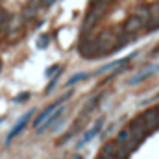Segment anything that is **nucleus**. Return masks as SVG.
<instances>
[{"label": "nucleus", "mask_w": 159, "mask_h": 159, "mask_svg": "<svg viewBox=\"0 0 159 159\" xmlns=\"http://www.w3.org/2000/svg\"><path fill=\"white\" fill-rule=\"evenodd\" d=\"M102 154H106L109 157H115V159H128L129 157V152L126 150V146L120 144L119 141H107L102 146Z\"/></svg>", "instance_id": "1"}, {"label": "nucleus", "mask_w": 159, "mask_h": 159, "mask_svg": "<svg viewBox=\"0 0 159 159\" xmlns=\"http://www.w3.org/2000/svg\"><path fill=\"white\" fill-rule=\"evenodd\" d=\"M115 141H119L122 146H126V150H128L129 154H131V152H133L139 144H141V141L133 137V133L129 131V128H124L119 135H117V139H115Z\"/></svg>", "instance_id": "2"}, {"label": "nucleus", "mask_w": 159, "mask_h": 159, "mask_svg": "<svg viewBox=\"0 0 159 159\" xmlns=\"http://www.w3.org/2000/svg\"><path fill=\"white\" fill-rule=\"evenodd\" d=\"M141 119H143L144 126L148 128L150 133H152V131H157L159 129V107H150V109H146V111L141 115Z\"/></svg>", "instance_id": "3"}, {"label": "nucleus", "mask_w": 159, "mask_h": 159, "mask_svg": "<svg viewBox=\"0 0 159 159\" xmlns=\"http://www.w3.org/2000/svg\"><path fill=\"white\" fill-rule=\"evenodd\" d=\"M128 128H129V131L133 133V137H135V139H139L141 143H143V141H144V139L150 135L148 128L144 126V122H143V119H141V117L133 119L131 122H129V126H128Z\"/></svg>", "instance_id": "4"}, {"label": "nucleus", "mask_w": 159, "mask_h": 159, "mask_svg": "<svg viewBox=\"0 0 159 159\" xmlns=\"http://www.w3.org/2000/svg\"><path fill=\"white\" fill-rule=\"evenodd\" d=\"M144 26H143V22L135 17V15H131L128 20H126V24L122 26V32L126 34V35H137V34H141V30H143Z\"/></svg>", "instance_id": "5"}, {"label": "nucleus", "mask_w": 159, "mask_h": 159, "mask_svg": "<svg viewBox=\"0 0 159 159\" xmlns=\"http://www.w3.org/2000/svg\"><path fill=\"white\" fill-rule=\"evenodd\" d=\"M63 100H65V98H61V100H57V102H54V104H52L50 107H46V109H44V111L41 113L39 117L35 119V122H34V128H41V126H43V124H44L46 120L50 119V115H54V111H56V109H57V107L61 106V102H63Z\"/></svg>", "instance_id": "6"}, {"label": "nucleus", "mask_w": 159, "mask_h": 159, "mask_svg": "<svg viewBox=\"0 0 159 159\" xmlns=\"http://www.w3.org/2000/svg\"><path fill=\"white\" fill-rule=\"evenodd\" d=\"M146 7H148V13H150V24L148 26L157 30L159 28V2H152Z\"/></svg>", "instance_id": "7"}, {"label": "nucleus", "mask_w": 159, "mask_h": 159, "mask_svg": "<svg viewBox=\"0 0 159 159\" xmlns=\"http://www.w3.org/2000/svg\"><path fill=\"white\" fill-rule=\"evenodd\" d=\"M30 117H32V113H28V115H24V117H22V120H20V122H19V124H17V126L11 129V131H9V135H7V141H11L13 137H17V135H19V133H20V131L26 128V124L30 122Z\"/></svg>", "instance_id": "8"}, {"label": "nucleus", "mask_w": 159, "mask_h": 159, "mask_svg": "<svg viewBox=\"0 0 159 159\" xmlns=\"http://www.w3.org/2000/svg\"><path fill=\"white\" fill-rule=\"evenodd\" d=\"M141 22H143V26H148L150 24V13H148V7L146 6H141V7H137L135 9V13H133Z\"/></svg>", "instance_id": "9"}, {"label": "nucleus", "mask_w": 159, "mask_h": 159, "mask_svg": "<svg viewBox=\"0 0 159 159\" xmlns=\"http://www.w3.org/2000/svg\"><path fill=\"white\" fill-rule=\"evenodd\" d=\"M156 70H159V67L156 65V67H150L148 70H144V74H139V76H135V78L131 80L129 83H141V81H144L146 78H150L152 74H156Z\"/></svg>", "instance_id": "10"}, {"label": "nucleus", "mask_w": 159, "mask_h": 159, "mask_svg": "<svg viewBox=\"0 0 159 159\" xmlns=\"http://www.w3.org/2000/svg\"><path fill=\"white\" fill-rule=\"evenodd\" d=\"M91 4H106V6H111L113 0H91Z\"/></svg>", "instance_id": "11"}, {"label": "nucleus", "mask_w": 159, "mask_h": 159, "mask_svg": "<svg viewBox=\"0 0 159 159\" xmlns=\"http://www.w3.org/2000/svg\"><path fill=\"white\" fill-rule=\"evenodd\" d=\"M96 159H115V157H109V156H106V154H100Z\"/></svg>", "instance_id": "12"}, {"label": "nucleus", "mask_w": 159, "mask_h": 159, "mask_svg": "<svg viewBox=\"0 0 159 159\" xmlns=\"http://www.w3.org/2000/svg\"><path fill=\"white\" fill-rule=\"evenodd\" d=\"M4 19H6V15H4V13H0V26H2V22H4Z\"/></svg>", "instance_id": "13"}]
</instances>
